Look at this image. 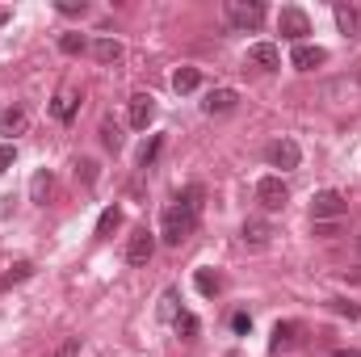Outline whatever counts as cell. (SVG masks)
<instances>
[{"mask_svg": "<svg viewBox=\"0 0 361 357\" xmlns=\"http://www.w3.org/2000/svg\"><path fill=\"white\" fill-rule=\"evenodd\" d=\"M202 202H206V189L193 181V185H185L177 193L173 206H164V214H160V240H164L169 248H180V244L193 236V227H197V219H202Z\"/></svg>", "mask_w": 361, "mask_h": 357, "instance_id": "cell-1", "label": "cell"}, {"mask_svg": "<svg viewBox=\"0 0 361 357\" xmlns=\"http://www.w3.org/2000/svg\"><path fill=\"white\" fill-rule=\"evenodd\" d=\"M223 17H227V25L231 30H240V34H252V30H261L265 25V4L261 0H227L223 4Z\"/></svg>", "mask_w": 361, "mask_h": 357, "instance_id": "cell-2", "label": "cell"}, {"mask_svg": "<svg viewBox=\"0 0 361 357\" xmlns=\"http://www.w3.org/2000/svg\"><path fill=\"white\" fill-rule=\"evenodd\" d=\"M349 214V198L341 189H324L311 198V223H341Z\"/></svg>", "mask_w": 361, "mask_h": 357, "instance_id": "cell-3", "label": "cell"}, {"mask_svg": "<svg viewBox=\"0 0 361 357\" xmlns=\"http://www.w3.org/2000/svg\"><path fill=\"white\" fill-rule=\"evenodd\" d=\"M257 202H261V210H265V214L286 210V202H290V185L277 177V173L261 177V181H257Z\"/></svg>", "mask_w": 361, "mask_h": 357, "instance_id": "cell-4", "label": "cell"}, {"mask_svg": "<svg viewBox=\"0 0 361 357\" xmlns=\"http://www.w3.org/2000/svg\"><path fill=\"white\" fill-rule=\"evenodd\" d=\"M277 34L290 38V42H302V38L311 34V17H307L298 4H286V8L277 13Z\"/></svg>", "mask_w": 361, "mask_h": 357, "instance_id": "cell-5", "label": "cell"}, {"mask_svg": "<svg viewBox=\"0 0 361 357\" xmlns=\"http://www.w3.org/2000/svg\"><path fill=\"white\" fill-rule=\"evenodd\" d=\"M265 160H269V169L290 173V169H298V164H302V147H298L294 139H273L269 147H265Z\"/></svg>", "mask_w": 361, "mask_h": 357, "instance_id": "cell-6", "label": "cell"}, {"mask_svg": "<svg viewBox=\"0 0 361 357\" xmlns=\"http://www.w3.org/2000/svg\"><path fill=\"white\" fill-rule=\"evenodd\" d=\"M152 257H156V236H152L147 227H139V231H135V236L126 240V261L143 269L147 261H152Z\"/></svg>", "mask_w": 361, "mask_h": 357, "instance_id": "cell-7", "label": "cell"}, {"mask_svg": "<svg viewBox=\"0 0 361 357\" xmlns=\"http://www.w3.org/2000/svg\"><path fill=\"white\" fill-rule=\"evenodd\" d=\"M290 63H294L298 72H315L319 63H328V51H324V47H311V42H298L294 55H290Z\"/></svg>", "mask_w": 361, "mask_h": 357, "instance_id": "cell-8", "label": "cell"}, {"mask_svg": "<svg viewBox=\"0 0 361 357\" xmlns=\"http://www.w3.org/2000/svg\"><path fill=\"white\" fill-rule=\"evenodd\" d=\"M152 122H156V101H152L147 92H135V97H130V126H135V131H147Z\"/></svg>", "mask_w": 361, "mask_h": 357, "instance_id": "cell-9", "label": "cell"}, {"mask_svg": "<svg viewBox=\"0 0 361 357\" xmlns=\"http://www.w3.org/2000/svg\"><path fill=\"white\" fill-rule=\"evenodd\" d=\"M235 105H240V92L235 89H210L206 101H202V109H206L210 118H214V114H231Z\"/></svg>", "mask_w": 361, "mask_h": 357, "instance_id": "cell-10", "label": "cell"}, {"mask_svg": "<svg viewBox=\"0 0 361 357\" xmlns=\"http://www.w3.org/2000/svg\"><path fill=\"white\" fill-rule=\"evenodd\" d=\"M248 68H261V72L281 68V51H277L273 42H257V47H248Z\"/></svg>", "mask_w": 361, "mask_h": 357, "instance_id": "cell-11", "label": "cell"}, {"mask_svg": "<svg viewBox=\"0 0 361 357\" xmlns=\"http://www.w3.org/2000/svg\"><path fill=\"white\" fill-rule=\"evenodd\" d=\"M240 240H244L248 248H265V244L273 240V223L269 219H248L244 231H240Z\"/></svg>", "mask_w": 361, "mask_h": 357, "instance_id": "cell-12", "label": "cell"}, {"mask_svg": "<svg viewBox=\"0 0 361 357\" xmlns=\"http://www.w3.org/2000/svg\"><path fill=\"white\" fill-rule=\"evenodd\" d=\"M298 345V324L294 320H286V324H277L269 337V353H286V349H294Z\"/></svg>", "mask_w": 361, "mask_h": 357, "instance_id": "cell-13", "label": "cell"}, {"mask_svg": "<svg viewBox=\"0 0 361 357\" xmlns=\"http://www.w3.org/2000/svg\"><path fill=\"white\" fill-rule=\"evenodd\" d=\"M332 13H336V25H341V34L357 38V34H361V8H357V4H345V0H341Z\"/></svg>", "mask_w": 361, "mask_h": 357, "instance_id": "cell-14", "label": "cell"}, {"mask_svg": "<svg viewBox=\"0 0 361 357\" xmlns=\"http://www.w3.org/2000/svg\"><path fill=\"white\" fill-rule=\"evenodd\" d=\"M89 51H92V59H97V63H118V59L126 55L118 38H92V42H89Z\"/></svg>", "mask_w": 361, "mask_h": 357, "instance_id": "cell-15", "label": "cell"}, {"mask_svg": "<svg viewBox=\"0 0 361 357\" xmlns=\"http://www.w3.org/2000/svg\"><path fill=\"white\" fill-rule=\"evenodd\" d=\"M76 105H80V92L76 89H59V97L51 101V114H55L59 122H72V118H76Z\"/></svg>", "mask_w": 361, "mask_h": 357, "instance_id": "cell-16", "label": "cell"}, {"mask_svg": "<svg viewBox=\"0 0 361 357\" xmlns=\"http://www.w3.org/2000/svg\"><path fill=\"white\" fill-rule=\"evenodd\" d=\"M30 126V114H25V105H8L4 114H0V135H21Z\"/></svg>", "mask_w": 361, "mask_h": 357, "instance_id": "cell-17", "label": "cell"}, {"mask_svg": "<svg viewBox=\"0 0 361 357\" xmlns=\"http://www.w3.org/2000/svg\"><path fill=\"white\" fill-rule=\"evenodd\" d=\"M173 89H177L180 97H185V92H197L202 89V72H197V68H177V72H173Z\"/></svg>", "mask_w": 361, "mask_h": 357, "instance_id": "cell-18", "label": "cell"}, {"mask_svg": "<svg viewBox=\"0 0 361 357\" xmlns=\"http://www.w3.org/2000/svg\"><path fill=\"white\" fill-rule=\"evenodd\" d=\"M51 169H38L34 181H30V202H38V206H47V193H51Z\"/></svg>", "mask_w": 361, "mask_h": 357, "instance_id": "cell-19", "label": "cell"}, {"mask_svg": "<svg viewBox=\"0 0 361 357\" xmlns=\"http://www.w3.org/2000/svg\"><path fill=\"white\" fill-rule=\"evenodd\" d=\"M34 277V265L30 261H17V265H8V273L0 277V290H13V286H21V282H30Z\"/></svg>", "mask_w": 361, "mask_h": 357, "instance_id": "cell-20", "label": "cell"}, {"mask_svg": "<svg viewBox=\"0 0 361 357\" xmlns=\"http://www.w3.org/2000/svg\"><path fill=\"white\" fill-rule=\"evenodd\" d=\"M118 227H122V210H118V206H105V210H101V219H97V236L105 240V236H109V231H118Z\"/></svg>", "mask_w": 361, "mask_h": 357, "instance_id": "cell-21", "label": "cell"}, {"mask_svg": "<svg viewBox=\"0 0 361 357\" xmlns=\"http://www.w3.org/2000/svg\"><path fill=\"white\" fill-rule=\"evenodd\" d=\"M101 143H105L109 152H122V126H118L114 118H105V122H101Z\"/></svg>", "mask_w": 361, "mask_h": 357, "instance_id": "cell-22", "label": "cell"}, {"mask_svg": "<svg viewBox=\"0 0 361 357\" xmlns=\"http://www.w3.org/2000/svg\"><path fill=\"white\" fill-rule=\"evenodd\" d=\"M59 51H63V55H85V51H89V38H85V34H63V38H59Z\"/></svg>", "mask_w": 361, "mask_h": 357, "instance_id": "cell-23", "label": "cell"}, {"mask_svg": "<svg viewBox=\"0 0 361 357\" xmlns=\"http://www.w3.org/2000/svg\"><path fill=\"white\" fill-rule=\"evenodd\" d=\"M160 147H164V135H152V139L143 143V152H139V164H143V169H152V164H156V156H160Z\"/></svg>", "mask_w": 361, "mask_h": 357, "instance_id": "cell-24", "label": "cell"}, {"mask_svg": "<svg viewBox=\"0 0 361 357\" xmlns=\"http://www.w3.org/2000/svg\"><path fill=\"white\" fill-rule=\"evenodd\" d=\"M193 286H197V290H202L206 298H214V294H219V273H210V269H197Z\"/></svg>", "mask_w": 361, "mask_h": 357, "instance_id": "cell-25", "label": "cell"}, {"mask_svg": "<svg viewBox=\"0 0 361 357\" xmlns=\"http://www.w3.org/2000/svg\"><path fill=\"white\" fill-rule=\"evenodd\" d=\"M173 328H177L180 337L189 341V337H197V315H189V311H180L177 320H173Z\"/></svg>", "mask_w": 361, "mask_h": 357, "instance_id": "cell-26", "label": "cell"}, {"mask_svg": "<svg viewBox=\"0 0 361 357\" xmlns=\"http://www.w3.org/2000/svg\"><path fill=\"white\" fill-rule=\"evenodd\" d=\"M328 307H332L336 315H345V320H361V307L357 303H349V298H332Z\"/></svg>", "mask_w": 361, "mask_h": 357, "instance_id": "cell-27", "label": "cell"}, {"mask_svg": "<svg viewBox=\"0 0 361 357\" xmlns=\"http://www.w3.org/2000/svg\"><path fill=\"white\" fill-rule=\"evenodd\" d=\"M55 8H59L63 17H85V13H89V0H59Z\"/></svg>", "mask_w": 361, "mask_h": 357, "instance_id": "cell-28", "label": "cell"}, {"mask_svg": "<svg viewBox=\"0 0 361 357\" xmlns=\"http://www.w3.org/2000/svg\"><path fill=\"white\" fill-rule=\"evenodd\" d=\"M177 290H164V298H160V320H177Z\"/></svg>", "mask_w": 361, "mask_h": 357, "instance_id": "cell-29", "label": "cell"}, {"mask_svg": "<svg viewBox=\"0 0 361 357\" xmlns=\"http://www.w3.org/2000/svg\"><path fill=\"white\" fill-rule=\"evenodd\" d=\"M76 177L92 189V185H97V160H76Z\"/></svg>", "mask_w": 361, "mask_h": 357, "instance_id": "cell-30", "label": "cell"}, {"mask_svg": "<svg viewBox=\"0 0 361 357\" xmlns=\"http://www.w3.org/2000/svg\"><path fill=\"white\" fill-rule=\"evenodd\" d=\"M51 357H80V337H63L59 349H55Z\"/></svg>", "mask_w": 361, "mask_h": 357, "instance_id": "cell-31", "label": "cell"}, {"mask_svg": "<svg viewBox=\"0 0 361 357\" xmlns=\"http://www.w3.org/2000/svg\"><path fill=\"white\" fill-rule=\"evenodd\" d=\"M13 160H17V147H13V143H0V173H8Z\"/></svg>", "mask_w": 361, "mask_h": 357, "instance_id": "cell-32", "label": "cell"}, {"mask_svg": "<svg viewBox=\"0 0 361 357\" xmlns=\"http://www.w3.org/2000/svg\"><path fill=\"white\" fill-rule=\"evenodd\" d=\"M315 236L319 240H332V236H341V223H315Z\"/></svg>", "mask_w": 361, "mask_h": 357, "instance_id": "cell-33", "label": "cell"}, {"mask_svg": "<svg viewBox=\"0 0 361 357\" xmlns=\"http://www.w3.org/2000/svg\"><path fill=\"white\" fill-rule=\"evenodd\" d=\"M231 328H235V332H248V328H252V315H248V311H235V315H231Z\"/></svg>", "mask_w": 361, "mask_h": 357, "instance_id": "cell-34", "label": "cell"}, {"mask_svg": "<svg viewBox=\"0 0 361 357\" xmlns=\"http://www.w3.org/2000/svg\"><path fill=\"white\" fill-rule=\"evenodd\" d=\"M8 17H13V8H4V4H0V25H8Z\"/></svg>", "mask_w": 361, "mask_h": 357, "instance_id": "cell-35", "label": "cell"}, {"mask_svg": "<svg viewBox=\"0 0 361 357\" xmlns=\"http://www.w3.org/2000/svg\"><path fill=\"white\" fill-rule=\"evenodd\" d=\"M336 357H361V353H336Z\"/></svg>", "mask_w": 361, "mask_h": 357, "instance_id": "cell-36", "label": "cell"}, {"mask_svg": "<svg viewBox=\"0 0 361 357\" xmlns=\"http://www.w3.org/2000/svg\"><path fill=\"white\" fill-rule=\"evenodd\" d=\"M357 253H361V236H357Z\"/></svg>", "mask_w": 361, "mask_h": 357, "instance_id": "cell-37", "label": "cell"}]
</instances>
